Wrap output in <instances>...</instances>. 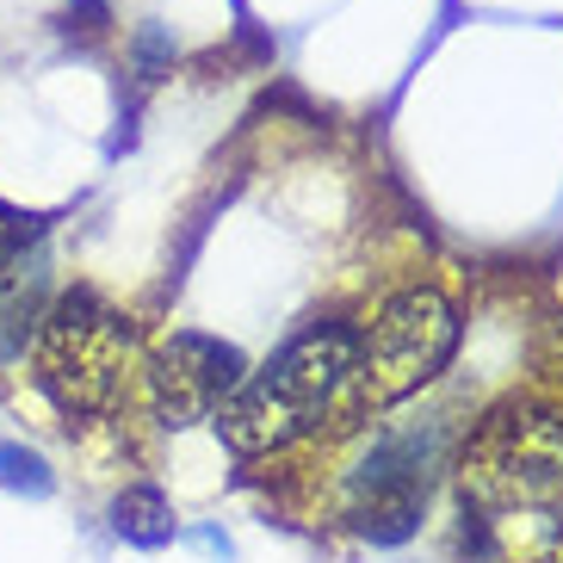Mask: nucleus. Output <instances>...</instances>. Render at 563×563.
<instances>
[{
	"label": "nucleus",
	"instance_id": "f257e3e1",
	"mask_svg": "<svg viewBox=\"0 0 563 563\" xmlns=\"http://www.w3.org/2000/svg\"><path fill=\"white\" fill-rule=\"evenodd\" d=\"M464 508L483 514L514 558L563 551V415L545 402H501L464 446Z\"/></svg>",
	"mask_w": 563,
	"mask_h": 563
},
{
	"label": "nucleus",
	"instance_id": "f03ea898",
	"mask_svg": "<svg viewBox=\"0 0 563 563\" xmlns=\"http://www.w3.org/2000/svg\"><path fill=\"white\" fill-rule=\"evenodd\" d=\"M353 360H360V329L353 322H316L291 347H279L261 372L230 390V402L211 415L223 446L254 459V452H279L322 421H341L353 384Z\"/></svg>",
	"mask_w": 563,
	"mask_h": 563
},
{
	"label": "nucleus",
	"instance_id": "7ed1b4c3",
	"mask_svg": "<svg viewBox=\"0 0 563 563\" xmlns=\"http://www.w3.org/2000/svg\"><path fill=\"white\" fill-rule=\"evenodd\" d=\"M131 360H136L131 316L112 310L87 285L63 291L32 334L37 390L68 421H100V415H112L118 397H124V378H131Z\"/></svg>",
	"mask_w": 563,
	"mask_h": 563
},
{
	"label": "nucleus",
	"instance_id": "20e7f679",
	"mask_svg": "<svg viewBox=\"0 0 563 563\" xmlns=\"http://www.w3.org/2000/svg\"><path fill=\"white\" fill-rule=\"evenodd\" d=\"M452 353H459V310L433 285L397 291V298L372 316V329H360V360H353L341 421L397 409L402 397H415L421 384H433L446 372Z\"/></svg>",
	"mask_w": 563,
	"mask_h": 563
},
{
	"label": "nucleus",
	"instance_id": "39448f33",
	"mask_svg": "<svg viewBox=\"0 0 563 563\" xmlns=\"http://www.w3.org/2000/svg\"><path fill=\"white\" fill-rule=\"evenodd\" d=\"M249 378V360L217 341V334H167L150 360V409L162 428H192V421H211L230 390Z\"/></svg>",
	"mask_w": 563,
	"mask_h": 563
},
{
	"label": "nucleus",
	"instance_id": "423d86ee",
	"mask_svg": "<svg viewBox=\"0 0 563 563\" xmlns=\"http://www.w3.org/2000/svg\"><path fill=\"white\" fill-rule=\"evenodd\" d=\"M44 310H51V254H44V242H32L0 266V365L32 347Z\"/></svg>",
	"mask_w": 563,
	"mask_h": 563
},
{
	"label": "nucleus",
	"instance_id": "0eeeda50",
	"mask_svg": "<svg viewBox=\"0 0 563 563\" xmlns=\"http://www.w3.org/2000/svg\"><path fill=\"white\" fill-rule=\"evenodd\" d=\"M112 532L124 539V545H136V551H155V545L174 539V508H167L162 489L136 483V489H124V496L112 501Z\"/></svg>",
	"mask_w": 563,
	"mask_h": 563
},
{
	"label": "nucleus",
	"instance_id": "6e6552de",
	"mask_svg": "<svg viewBox=\"0 0 563 563\" xmlns=\"http://www.w3.org/2000/svg\"><path fill=\"white\" fill-rule=\"evenodd\" d=\"M0 489H13V496H51L56 477H51V464L37 459V452L25 446H0Z\"/></svg>",
	"mask_w": 563,
	"mask_h": 563
},
{
	"label": "nucleus",
	"instance_id": "1a4fd4ad",
	"mask_svg": "<svg viewBox=\"0 0 563 563\" xmlns=\"http://www.w3.org/2000/svg\"><path fill=\"white\" fill-rule=\"evenodd\" d=\"M44 230H51V217L19 211V205H7V199H0V266L13 261V254H25L32 242H44Z\"/></svg>",
	"mask_w": 563,
	"mask_h": 563
}]
</instances>
